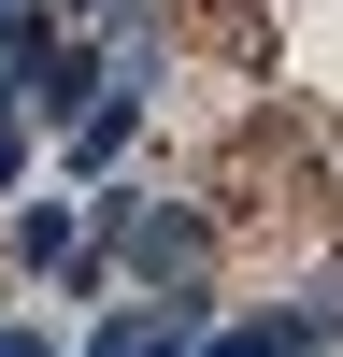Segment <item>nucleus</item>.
<instances>
[{
    "instance_id": "1",
    "label": "nucleus",
    "mask_w": 343,
    "mask_h": 357,
    "mask_svg": "<svg viewBox=\"0 0 343 357\" xmlns=\"http://www.w3.org/2000/svg\"><path fill=\"white\" fill-rule=\"evenodd\" d=\"M215 301H229V286H172V301H158V286H114V301L72 329V357H200Z\"/></svg>"
},
{
    "instance_id": "2",
    "label": "nucleus",
    "mask_w": 343,
    "mask_h": 357,
    "mask_svg": "<svg viewBox=\"0 0 343 357\" xmlns=\"http://www.w3.org/2000/svg\"><path fill=\"white\" fill-rule=\"evenodd\" d=\"M215 272H229V215H215V200H158L143 243H129V286L172 301V286H215Z\"/></svg>"
},
{
    "instance_id": "3",
    "label": "nucleus",
    "mask_w": 343,
    "mask_h": 357,
    "mask_svg": "<svg viewBox=\"0 0 343 357\" xmlns=\"http://www.w3.org/2000/svg\"><path fill=\"white\" fill-rule=\"evenodd\" d=\"M72 243H86V186H15V215H0V272H15V286H57V272H72Z\"/></svg>"
},
{
    "instance_id": "4",
    "label": "nucleus",
    "mask_w": 343,
    "mask_h": 357,
    "mask_svg": "<svg viewBox=\"0 0 343 357\" xmlns=\"http://www.w3.org/2000/svg\"><path fill=\"white\" fill-rule=\"evenodd\" d=\"M143 129H158V100H129V86H100V100L57 129V186H100V172L143 158Z\"/></svg>"
},
{
    "instance_id": "5",
    "label": "nucleus",
    "mask_w": 343,
    "mask_h": 357,
    "mask_svg": "<svg viewBox=\"0 0 343 357\" xmlns=\"http://www.w3.org/2000/svg\"><path fill=\"white\" fill-rule=\"evenodd\" d=\"M200 357H329V343H314V329H300L286 301H215V329H200Z\"/></svg>"
},
{
    "instance_id": "6",
    "label": "nucleus",
    "mask_w": 343,
    "mask_h": 357,
    "mask_svg": "<svg viewBox=\"0 0 343 357\" xmlns=\"http://www.w3.org/2000/svg\"><path fill=\"white\" fill-rule=\"evenodd\" d=\"M286 314H300V329H314V343H343V257H314V272H300V286H286Z\"/></svg>"
},
{
    "instance_id": "7",
    "label": "nucleus",
    "mask_w": 343,
    "mask_h": 357,
    "mask_svg": "<svg viewBox=\"0 0 343 357\" xmlns=\"http://www.w3.org/2000/svg\"><path fill=\"white\" fill-rule=\"evenodd\" d=\"M0 357H72V343H57V314H0Z\"/></svg>"
},
{
    "instance_id": "8",
    "label": "nucleus",
    "mask_w": 343,
    "mask_h": 357,
    "mask_svg": "<svg viewBox=\"0 0 343 357\" xmlns=\"http://www.w3.org/2000/svg\"><path fill=\"white\" fill-rule=\"evenodd\" d=\"M57 15H72V29H114V15H143V0H57Z\"/></svg>"
},
{
    "instance_id": "9",
    "label": "nucleus",
    "mask_w": 343,
    "mask_h": 357,
    "mask_svg": "<svg viewBox=\"0 0 343 357\" xmlns=\"http://www.w3.org/2000/svg\"><path fill=\"white\" fill-rule=\"evenodd\" d=\"M0 215H15V172H0Z\"/></svg>"
},
{
    "instance_id": "10",
    "label": "nucleus",
    "mask_w": 343,
    "mask_h": 357,
    "mask_svg": "<svg viewBox=\"0 0 343 357\" xmlns=\"http://www.w3.org/2000/svg\"><path fill=\"white\" fill-rule=\"evenodd\" d=\"M329 357H343V343H329Z\"/></svg>"
}]
</instances>
